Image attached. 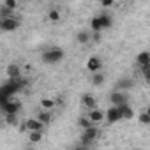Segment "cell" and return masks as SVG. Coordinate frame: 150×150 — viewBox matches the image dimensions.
<instances>
[{
	"instance_id": "cell-1",
	"label": "cell",
	"mask_w": 150,
	"mask_h": 150,
	"mask_svg": "<svg viewBox=\"0 0 150 150\" xmlns=\"http://www.w3.org/2000/svg\"><path fill=\"white\" fill-rule=\"evenodd\" d=\"M64 55H65V53H64L62 48H58V46H51V48H48V50L42 51L41 58H42L44 64H48V65H55V64L62 62Z\"/></svg>"
},
{
	"instance_id": "cell-2",
	"label": "cell",
	"mask_w": 150,
	"mask_h": 150,
	"mask_svg": "<svg viewBox=\"0 0 150 150\" xmlns=\"http://www.w3.org/2000/svg\"><path fill=\"white\" fill-rule=\"evenodd\" d=\"M97 138H99V129H97V125H90V127L83 129L81 143H83V145H92Z\"/></svg>"
},
{
	"instance_id": "cell-3",
	"label": "cell",
	"mask_w": 150,
	"mask_h": 150,
	"mask_svg": "<svg viewBox=\"0 0 150 150\" xmlns=\"http://www.w3.org/2000/svg\"><path fill=\"white\" fill-rule=\"evenodd\" d=\"M0 27H2V32H14L20 28V20L14 16L9 18H0Z\"/></svg>"
},
{
	"instance_id": "cell-4",
	"label": "cell",
	"mask_w": 150,
	"mask_h": 150,
	"mask_svg": "<svg viewBox=\"0 0 150 150\" xmlns=\"http://www.w3.org/2000/svg\"><path fill=\"white\" fill-rule=\"evenodd\" d=\"M85 69H87L90 74H92V72H97V71L103 69V60H101L99 57L92 55V57L87 58V62H85Z\"/></svg>"
},
{
	"instance_id": "cell-5",
	"label": "cell",
	"mask_w": 150,
	"mask_h": 150,
	"mask_svg": "<svg viewBox=\"0 0 150 150\" xmlns=\"http://www.w3.org/2000/svg\"><path fill=\"white\" fill-rule=\"evenodd\" d=\"M110 101H111V104L113 106H118V104H124V103H129V97H127V92H124V90H113L111 94H110Z\"/></svg>"
},
{
	"instance_id": "cell-6",
	"label": "cell",
	"mask_w": 150,
	"mask_h": 150,
	"mask_svg": "<svg viewBox=\"0 0 150 150\" xmlns=\"http://www.w3.org/2000/svg\"><path fill=\"white\" fill-rule=\"evenodd\" d=\"M117 110H118V113H120V118H122V120H132V118H134V110L131 108V104H129V103L118 104V106H117Z\"/></svg>"
},
{
	"instance_id": "cell-7",
	"label": "cell",
	"mask_w": 150,
	"mask_h": 150,
	"mask_svg": "<svg viewBox=\"0 0 150 150\" xmlns=\"http://www.w3.org/2000/svg\"><path fill=\"white\" fill-rule=\"evenodd\" d=\"M87 117L90 118V122H92L94 125H99V124L104 122V111H101L99 108H92V110H88Z\"/></svg>"
},
{
	"instance_id": "cell-8",
	"label": "cell",
	"mask_w": 150,
	"mask_h": 150,
	"mask_svg": "<svg viewBox=\"0 0 150 150\" xmlns=\"http://www.w3.org/2000/svg\"><path fill=\"white\" fill-rule=\"evenodd\" d=\"M104 120H106L108 124H117V122L122 120V118H120V113H118V110H117V106H111V108H108V111H104Z\"/></svg>"
},
{
	"instance_id": "cell-9",
	"label": "cell",
	"mask_w": 150,
	"mask_h": 150,
	"mask_svg": "<svg viewBox=\"0 0 150 150\" xmlns=\"http://www.w3.org/2000/svg\"><path fill=\"white\" fill-rule=\"evenodd\" d=\"M25 127H27V131H44V124H42L37 117L27 118V120H25Z\"/></svg>"
},
{
	"instance_id": "cell-10",
	"label": "cell",
	"mask_w": 150,
	"mask_h": 150,
	"mask_svg": "<svg viewBox=\"0 0 150 150\" xmlns=\"http://www.w3.org/2000/svg\"><path fill=\"white\" fill-rule=\"evenodd\" d=\"M81 104H83V108L88 111V110H92V108H97V99H96L92 94H83V96H81Z\"/></svg>"
},
{
	"instance_id": "cell-11",
	"label": "cell",
	"mask_w": 150,
	"mask_h": 150,
	"mask_svg": "<svg viewBox=\"0 0 150 150\" xmlns=\"http://www.w3.org/2000/svg\"><path fill=\"white\" fill-rule=\"evenodd\" d=\"M6 74H7V78H9V80H20V76H21L20 65H16V64H9L7 69H6Z\"/></svg>"
},
{
	"instance_id": "cell-12",
	"label": "cell",
	"mask_w": 150,
	"mask_h": 150,
	"mask_svg": "<svg viewBox=\"0 0 150 150\" xmlns=\"http://www.w3.org/2000/svg\"><path fill=\"white\" fill-rule=\"evenodd\" d=\"M136 64H138L139 67L150 65V53H148V51H139V53L136 55Z\"/></svg>"
},
{
	"instance_id": "cell-13",
	"label": "cell",
	"mask_w": 150,
	"mask_h": 150,
	"mask_svg": "<svg viewBox=\"0 0 150 150\" xmlns=\"http://www.w3.org/2000/svg\"><path fill=\"white\" fill-rule=\"evenodd\" d=\"M37 118L44 124V125H48V124H51L53 122V115H51V110H41L39 113H37Z\"/></svg>"
},
{
	"instance_id": "cell-14",
	"label": "cell",
	"mask_w": 150,
	"mask_h": 150,
	"mask_svg": "<svg viewBox=\"0 0 150 150\" xmlns=\"http://www.w3.org/2000/svg\"><path fill=\"white\" fill-rule=\"evenodd\" d=\"M104 80H106V76L101 72V71H97V72H92V78H90V83L94 85V87H101L103 83H104Z\"/></svg>"
},
{
	"instance_id": "cell-15",
	"label": "cell",
	"mask_w": 150,
	"mask_h": 150,
	"mask_svg": "<svg viewBox=\"0 0 150 150\" xmlns=\"http://www.w3.org/2000/svg\"><path fill=\"white\" fill-rule=\"evenodd\" d=\"M28 141L32 143V145H37V143H41L42 141V131H28Z\"/></svg>"
},
{
	"instance_id": "cell-16",
	"label": "cell",
	"mask_w": 150,
	"mask_h": 150,
	"mask_svg": "<svg viewBox=\"0 0 150 150\" xmlns=\"http://www.w3.org/2000/svg\"><path fill=\"white\" fill-rule=\"evenodd\" d=\"M4 111H6V113H18V111H20V103L9 99V101L4 104Z\"/></svg>"
},
{
	"instance_id": "cell-17",
	"label": "cell",
	"mask_w": 150,
	"mask_h": 150,
	"mask_svg": "<svg viewBox=\"0 0 150 150\" xmlns=\"http://www.w3.org/2000/svg\"><path fill=\"white\" fill-rule=\"evenodd\" d=\"M55 99H51V97H42L41 101H39V106H41V110H53L55 108Z\"/></svg>"
},
{
	"instance_id": "cell-18",
	"label": "cell",
	"mask_w": 150,
	"mask_h": 150,
	"mask_svg": "<svg viewBox=\"0 0 150 150\" xmlns=\"http://www.w3.org/2000/svg\"><path fill=\"white\" fill-rule=\"evenodd\" d=\"M90 39H92V35H90V32H87V30H81V32L76 34V41H78V44H87Z\"/></svg>"
},
{
	"instance_id": "cell-19",
	"label": "cell",
	"mask_w": 150,
	"mask_h": 150,
	"mask_svg": "<svg viewBox=\"0 0 150 150\" xmlns=\"http://www.w3.org/2000/svg\"><path fill=\"white\" fill-rule=\"evenodd\" d=\"M131 87H132V80H129V78H124V80H120L117 83V88L118 90H124V92H127Z\"/></svg>"
},
{
	"instance_id": "cell-20",
	"label": "cell",
	"mask_w": 150,
	"mask_h": 150,
	"mask_svg": "<svg viewBox=\"0 0 150 150\" xmlns=\"http://www.w3.org/2000/svg\"><path fill=\"white\" fill-rule=\"evenodd\" d=\"M90 125H94L92 122H90V118L87 117V115H81L80 118H78V127L83 131V129H87V127H90Z\"/></svg>"
},
{
	"instance_id": "cell-21",
	"label": "cell",
	"mask_w": 150,
	"mask_h": 150,
	"mask_svg": "<svg viewBox=\"0 0 150 150\" xmlns=\"http://www.w3.org/2000/svg\"><path fill=\"white\" fill-rule=\"evenodd\" d=\"M60 13H58V9H50L48 11V20L51 21V23H58L60 21Z\"/></svg>"
},
{
	"instance_id": "cell-22",
	"label": "cell",
	"mask_w": 150,
	"mask_h": 150,
	"mask_svg": "<svg viewBox=\"0 0 150 150\" xmlns=\"http://www.w3.org/2000/svg\"><path fill=\"white\" fill-rule=\"evenodd\" d=\"M99 21H101L103 30H104V28H110V27H111V23H113L111 16H108V14H101V16H99Z\"/></svg>"
},
{
	"instance_id": "cell-23",
	"label": "cell",
	"mask_w": 150,
	"mask_h": 150,
	"mask_svg": "<svg viewBox=\"0 0 150 150\" xmlns=\"http://www.w3.org/2000/svg\"><path fill=\"white\" fill-rule=\"evenodd\" d=\"M6 124L7 125H18V113H6Z\"/></svg>"
},
{
	"instance_id": "cell-24",
	"label": "cell",
	"mask_w": 150,
	"mask_h": 150,
	"mask_svg": "<svg viewBox=\"0 0 150 150\" xmlns=\"http://www.w3.org/2000/svg\"><path fill=\"white\" fill-rule=\"evenodd\" d=\"M138 122H139L141 125H148V124H150V113H148V111H141L139 117H138Z\"/></svg>"
},
{
	"instance_id": "cell-25",
	"label": "cell",
	"mask_w": 150,
	"mask_h": 150,
	"mask_svg": "<svg viewBox=\"0 0 150 150\" xmlns=\"http://www.w3.org/2000/svg\"><path fill=\"white\" fill-rule=\"evenodd\" d=\"M90 27H92V30H94L96 34H99V32L103 30V27H101V21H99V16L92 18V21H90Z\"/></svg>"
},
{
	"instance_id": "cell-26",
	"label": "cell",
	"mask_w": 150,
	"mask_h": 150,
	"mask_svg": "<svg viewBox=\"0 0 150 150\" xmlns=\"http://www.w3.org/2000/svg\"><path fill=\"white\" fill-rule=\"evenodd\" d=\"M9 16H14V11L6 7V6H2L0 7V18H9Z\"/></svg>"
},
{
	"instance_id": "cell-27",
	"label": "cell",
	"mask_w": 150,
	"mask_h": 150,
	"mask_svg": "<svg viewBox=\"0 0 150 150\" xmlns=\"http://www.w3.org/2000/svg\"><path fill=\"white\" fill-rule=\"evenodd\" d=\"M4 6H6V7H9V9H13V11H14V9H16V7H18V2H16V0H4Z\"/></svg>"
},
{
	"instance_id": "cell-28",
	"label": "cell",
	"mask_w": 150,
	"mask_h": 150,
	"mask_svg": "<svg viewBox=\"0 0 150 150\" xmlns=\"http://www.w3.org/2000/svg\"><path fill=\"white\" fill-rule=\"evenodd\" d=\"M99 4H101L104 9H110V7L115 4V0H99Z\"/></svg>"
},
{
	"instance_id": "cell-29",
	"label": "cell",
	"mask_w": 150,
	"mask_h": 150,
	"mask_svg": "<svg viewBox=\"0 0 150 150\" xmlns=\"http://www.w3.org/2000/svg\"><path fill=\"white\" fill-rule=\"evenodd\" d=\"M2 34H4V32H2V27H0V35H2Z\"/></svg>"
}]
</instances>
